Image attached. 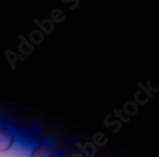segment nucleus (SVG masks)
Instances as JSON below:
<instances>
[{
  "label": "nucleus",
  "mask_w": 159,
  "mask_h": 157,
  "mask_svg": "<svg viewBox=\"0 0 159 157\" xmlns=\"http://www.w3.org/2000/svg\"><path fill=\"white\" fill-rule=\"evenodd\" d=\"M14 140L15 138L12 132L5 128H0V152L10 150L14 144Z\"/></svg>",
  "instance_id": "obj_1"
},
{
  "label": "nucleus",
  "mask_w": 159,
  "mask_h": 157,
  "mask_svg": "<svg viewBox=\"0 0 159 157\" xmlns=\"http://www.w3.org/2000/svg\"><path fill=\"white\" fill-rule=\"evenodd\" d=\"M31 157H52V150L47 146L40 145L33 150Z\"/></svg>",
  "instance_id": "obj_2"
},
{
  "label": "nucleus",
  "mask_w": 159,
  "mask_h": 157,
  "mask_svg": "<svg viewBox=\"0 0 159 157\" xmlns=\"http://www.w3.org/2000/svg\"><path fill=\"white\" fill-rule=\"evenodd\" d=\"M65 157H67V156H65ZM72 157H76V155H74V156H72Z\"/></svg>",
  "instance_id": "obj_3"
}]
</instances>
